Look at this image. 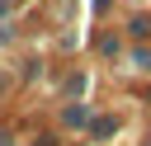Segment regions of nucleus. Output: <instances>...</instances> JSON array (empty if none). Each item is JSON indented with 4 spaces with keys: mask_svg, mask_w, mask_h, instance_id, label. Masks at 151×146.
<instances>
[{
    "mask_svg": "<svg viewBox=\"0 0 151 146\" xmlns=\"http://www.w3.org/2000/svg\"><path fill=\"white\" fill-rule=\"evenodd\" d=\"M33 146H57V137H38V141H33Z\"/></svg>",
    "mask_w": 151,
    "mask_h": 146,
    "instance_id": "obj_2",
    "label": "nucleus"
},
{
    "mask_svg": "<svg viewBox=\"0 0 151 146\" xmlns=\"http://www.w3.org/2000/svg\"><path fill=\"white\" fill-rule=\"evenodd\" d=\"M113 127H118V122H113V118H99V122H94V137H109V132H113Z\"/></svg>",
    "mask_w": 151,
    "mask_h": 146,
    "instance_id": "obj_1",
    "label": "nucleus"
}]
</instances>
